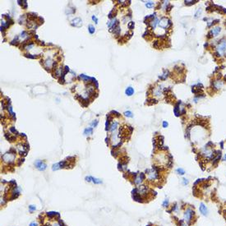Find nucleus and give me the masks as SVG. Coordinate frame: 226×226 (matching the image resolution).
Returning <instances> with one entry per match:
<instances>
[{
	"label": "nucleus",
	"instance_id": "f257e3e1",
	"mask_svg": "<svg viewBox=\"0 0 226 226\" xmlns=\"http://www.w3.org/2000/svg\"><path fill=\"white\" fill-rule=\"evenodd\" d=\"M194 211L191 208H187L186 210V211L184 212V215H183V220L187 225H190L191 221L192 220L193 216H194Z\"/></svg>",
	"mask_w": 226,
	"mask_h": 226
},
{
	"label": "nucleus",
	"instance_id": "f03ea898",
	"mask_svg": "<svg viewBox=\"0 0 226 226\" xmlns=\"http://www.w3.org/2000/svg\"><path fill=\"white\" fill-rule=\"evenodd\" d=\"M226 50V40H222L221 42L216 47V51H217L218 56H222L225 54Z\"/></svg>",
	"mask_w": 226,
	"mask_h": 226
},
{
	"label": "nucleus",
	"instance_id": "7ed1b4c3",
	"mask_svg": "<svg viewBox=\"0 0 226 226\" xmlns=\"http://www.w3.org/2000/svg\"><path fill=\"white\" fill-rule=\"evenodd\" d=\"M3 159L5 162H8L9 164L12 163L13 160H15V155L12 154V153H6L4 156H3Z\"/></svg>",
	"mask_w": 226,
	"mask_h": 226
},
{
	"label": "nucleus",
	"instance_id": "20e7f679",
	"mask_svg": "<svg viewBox=\"0 0 226 226\" xmlns=\"http://www.w3.org/2000/svg\"><path fill=\"white\" fill-rule=\"evenodd\" d=\"M160 24V26L162 27V28H168V27L169 26V25H171V21H169V19H167V18L165 17H163L161 20L159 22Z\"/></svg>",
	"mask_w": 226,
	"mask_h": 226
},
{
	"label": "nucleus",
	"instance_id": "39448f33",
	"mask_svg": "<svg viewBox=\"0 0 226 226\" xmlns=\"http://www.w3.org/2000/svg\"><path fill=\"white\" fill-rule=\"evenodd\" d=\"M35 165L36 169H39L40 171H44L46 169V165L42 160H36L35 163Z\"/></svg>",
	"mask_w": 226,
	"mask_h": 226
},
{
	"label": "nucleus",
	"instance_id": "423d86ee",
	"mask_svg": "<svg viewBox=\"0 0 226 226\" xmlns=\"http://www.w3.org/2000/svg\"><path fill=\"white\" fill-rule=\"evenodd\" d=\"M199 211H200V212L201 213V215H203V216H206L207 214H208V210H207V207L206 206V205L204 203L200 204Z\"/></svg>",
	"mask_w": 226,
	"mask_h": 226
},
{
	"label": "nucleus",
	"instance_id": "0eeeda50",
	"mask_svg": "<svg viewBox=\"0 0 226 226\" xmlns=\"http://www.w3.org/2000/svg\"><path fill=\"white\" fill-rule=\"evenodd\" d=\"M220 30H221V28H220V27H219V26H216V27H214V28L211 30V31L210 32V33L212 34L214 36H216V35H219V33L220 32Z\"/></svg>",
	"mask_w": 226,
	"mask_h": 226
},
{
	"label": "nucleus",
	"instance_id": "6e6552de",
	"mask_svg": "<svg viewBox=\"0 0 226 226\" xmlns=\"http://www.w3.org/2000/svg\"><path fill=\"white\" fill-rule=\"evenodd\" d=\"M81 19H80V18H76V19H74L73 21H72V25H75V26H80V25H81Z\"/></svg>",
	"mask_w": 226,
	"mask_h": 226
},
{
	"label": "nucleus",
	"instance_id": "1a4fd4ad",
	"mask_svg": "<svg viewBox=\"0 0 226 226\" xmlns=\"http://www.w3.org/2000/svg\"><path fill=\"white\" fill-rule=\"evenodd\" d=\"M125 92H126V95H127L131 96V95H133L134 90H133V88H132V87H127V88L126 89Z\"/></svg>",
	"mask_w": 226,
	"mask_h": 226
},
{
	"label": "nucleus",
	"instance_id": "9d476101",
	"mask_svg": "<svg viewBox=\"0 0 226 226\" xmlns=\"http://www.w3.org/2000/svg\"><path fill=\"white\" fill-rule=\"evenodd\" d=\"M159 23V20H158V18H155V20H153L151 22V26H152V28L154 29V28H156V26L157 25V24Z\"/></svg>",
	"mask_w": 226,
	"mask_h": 226
},
{
	"label": "nucleus",
	"instance_id": "9b49d317",
	"mask_svg": "<svg viewBox=\"0 0 226 226\" xmlns=\"http://www.w3.org/2000/svg\"><path fill=\"white\" fill-rule=\"evenodd\" d=\"M92 132H93V128H92V127H88V128H85V131H84V134H85V135L92 134Z\"/></svg>",
	"mask_w": 226,
	"mask_h": 226
},
{
	"label": "nucleus",
	"instance_id": "f8f14e48",
	"mask_svg": "<svg viewBox=\"0 0 226 226\" xmlns=\"http://www.w3.org/2000/svg\"><path fill=\"white\" fill-rule=\"evenodd\" d=\"M91 181L94 183H95V184H100V183H102V181L100 179H98V178H93V177H91Z\"/></svg>",
	"mask_w": 226,
	"mask_h": 226
},
{
	"label": "nucleus",
	"instance_id": "ddd939ff",
	"mask_svg": "<svg viewBox=\"0 0 226 226\" xmlns=\"http://www.w3.org/2000/svg\"><path fill=\"white\" fill-rule=\"evenodd\" d=\"M176 172L178 173V174H180V175H183V174H185V171L183 169H182V168H178V169H176Z\"/></svg>",
	"mask_w": 226,
	"mask_h": 226
},
{
	"label": "nucleus",
	"instance_id": "4468645a",
	"mask_svg": "<svg viewBox=\"0 0 226 226\" xmlns=\"http://www.w3.org/2000/svg\"><path fill=\"white\" fill-rule=\"evenodd\" d=\"M117 126H118V123H113L112 126H111V128H110V131H111V132H114V131H115L116 129H117Z\"/></svg>",
	"mask_w": 226,
	"mask_h": 226
},
{
	"label": "nucleus",
	"instance_id": "2eb2a0df",
	"mask_svg": "<svg viewBox=\"0 0 226 226\" xmlns=\"http://www.w3.org/2000/svg\"><path fill=\"white\" fill-rule=\"evenodd\" d=\"M214 85L216 89H220V87L222 86V82H220V81H216V83H215Z\"/></svg>",
	"mask_w": 226,
	"mask_h": 226
},
{
	"label": "nucleus",
	"instance_id": "dca6fc26",
	"mask_svg": "<svg viewBox=\"0 0 226 226\" xmlns=\"http://www.w3.org/2000/svg\"><path fill=\"white\" fill-rule=\"evenodd\" d=\"M88 30H89V32H90V34H94V33H95V27L93 26V25H89V29H88Z\"/></svg>",
	"mask_w": 226,
	"mask_h": 226
},
{
	"label": "nucleus",
	"instance_id": "f3484780",
	"mask_svg": "<svg viewBox=\"0 0 226 226\" xmlns=\"http://www.w3.org/2000/svg\"><path fill=\"white\" fill-rule=\"evenodd\" d=\"M168 73H169V72H168V71H165V73L163 74V76H160V79H162V80L166 79V77L168 76Z\"/></svg>",
	"mask_w": 226,
	"mask_h": 226
},
{
	"label": "nucleus",
	"instance_id": "a211bd4d",
	"mask_svg": "<svg viewBox=\"0 0 226 226\" xmlns=\"http://www.w3.org/2000/svg\"><path fill=\"white\" fill-rule=\"evenodd\" d=\"M124 114H125V116H127V117H129V118H132V112H130V111H126V112H124Z\"/></svg>",
	"mask_w": 226,
	"mask_h": 226
},
{
	"label": "nucleus",
	"instance_id": "6ab92c4d",
	"mask_svg": "<svg viewBox=\"0 0 226 226\" xmlns=\"http://www.w3.org/2000/svg\"><path fill=\"white\" fill-rule=\"evenodd\" d=\"M146 6L147 8H152V7L154 6V3H153V2H147V3H146Z\"/></svg>",
	"mask_w": 226,
	"mask_h": 226
},
{
	"label": "nucleus",
	"instance_id": "aec40b11",
	"mask_svg": "<svg viewBox=\"0 0 226 226\" xmlns=\"http://www.w3.org/2000/svg\"><path fill=\"white\" fill-rule=\"evenodd\" d=\"M29 210H30V211H35L36 210V207L35 206H29Z\"/></svg>",
	"mask_w": 226,
	"mask_h": 226
},
{
	"label": "nucleus",
	"instance_id": "412c9836",
	"mask_svg": "<svg viewBox=\"0 0 226 226\" xmlns=\"http://www.w3.org/2000/svg\"><path fill=\"white\" fill-rule=\"evenodd\" d=\"M168 204H169V201H168L167 199L165 200V201H164V202H163V206H164V207H166L167 206H168Z\"/></svg>",
	"mask_w": 226,
	"mask_h": 226
},
{
	"label": "nucleus",
	"instance_id": "4be33fe9",
	"mask_svg": "<svg viewBox=\"0 0 226 226\" xmlns=\"http://www.w3.org/2000/svg\"><path fill=\"white\" fill-rule=\"evenodd\" d=\"M183 185L188 184V180H187V178H183Z\"/></svg>",
	"mask_w": 226,
	"mask_h": 226
},
{
	"label": "nucleus",
	"instance_id": "5701e85b",
	"mask_svg": "<svg viewBox=\"0 0 226 226\" xmlns=\"http://www.w3.org/2000/svg\"><path fill=\"white\" fill-rule=\"evenodd\" d=\"M128 27L130 29H132L134 27V22H132V21H131V22H129L128 24Z\"/></svg>",
	"mask_w": 226,
	"mask_h": 226
},
{
	"label": "nucleus",
	"instance_id": "b1692460",
	"mask_svg": "<svg viewBox=\"0 0 226 226\" xmlns=\"http://www.w3.org/2000/svg\"><path fill=\"white\" fill-rule=\"evenodd\" d=\"M56 214H57L56 212H49V213H48V216H50V217H53V216H55Z\"/></svg>",
	"mask_w": 226,
	"mask_h": 226
},
{
	"label": "nucleus",
	"instance_id": "393cba45",
	"mask_svg": "<svg viewBox=\"0 0 226 226\" xmlns=\"http://www.w3.org/2000/svg\"><path fill=\"white\" fill-rule=\"evenodd\" d=\"M98 124V120H94V122H92L91 126L93 127H96V125Z\"/></svg>",
	"mask_w": 226,
	"mask_h": 226
},
{
	"label": "nucleus",
	"instance_id": "a878e982",
	"mask_svg": "<svg viewBox=\"0 0 226 226\" xmlns=\"http://www.w3.org/2000/svg\"><path fill=\"white\" fill-rule=\"evenodd\" d=\"M85 180H86L87 182H90V181H91V177H90V176L85 177Z\"/></svg>",
	"mask_w": 226,
	"mask_h": 226
},
{
	"label": "nucleus",
	"instance_id": "bb28decb",
	"mask_svg": "<svg viewBox=\"0 0 226 226\" xmlns=\"http://www.w3.org/2000/svg\"><path fill=\"white\" fill-rule=\"evenodd\" d=\"M186 4H192L194 3V1H185Z\"/></svg>",
	"mask_w": 226,
	"mask_h": 226
},
{
	"label": "nucleus",
	"instance_id": "cd10ccee",
	"mask_svg": "<svg viewBox=\"0 0 226 226\" xmlns=\"http://www.w3.org/2000/svg\"><path fill=\"white\" fill-rule=\"evenodd\" d=\"M92 20H93V21H95V23H98V20H97V18H96L95 17V16H93V17H92Z\"/></svg>",
	"mask_w": 226,
	"mask_h": 226
},
{
	"label": "nucleus",
	"instance_id": "c85d7f7f",
	"mask_svg": "<svg viewBox=\"0 0 226 226\" xmlns=\"http://www.w3.org/2000/svg\"><path fill=\"white\" fill-rule=\"evenodd\" d=\"M163 127H168V123H166V122H163Z\"/></svg>",
	"mask_w": 226,
	"mask_h": 226
},
{
	"label": "nucleus",
	"instance_id": "c756f323",
	"mask_svg": "<svg viewBox=\"0 0 226 226\" xmlns=\"http://www.w3.org/2000/svg\"><path fill=\"white\" fill-rule=\"evenodd\" d=\"M10 130H11V132H17V131H16V129L14 128V127H11Z\"/></svg>",
	"mask_w": 226,
	"mask_h": 226
},
{
	"label": "nucleus",
	"instance_id": "7c9ffc66",
	"mask_svg": "<svg viewBox=\"0 0 226 226\" xmlns=\"http://www.w3.org/2000/svg\"><path fill=\"white\" fill-rule=\"evenodd\" d=\"M53 226H61V224L60 223H54Z\"/></svg>",
	"mask_w": 226,
	"mask_h": 226
},
{
	"label": "nucleus",
	"instance_id": "2f4dec72",
	"mask_svg": "<svg viewBox=\"0 0 226 226\" xmlns=\"http://www.w3.org/2000/svg\"><path fill=\"white\" fill-rule=\"evenodd\" d=\"M30 226H37V224H36V223H31L30 225Z\"/></svg>",
	"mask_w": 226,
	"mask_h": 226
},
{
	"label": "nucleus",
	"instance_id": "473e14b6",
	"mask_svg": "<svg viewBox=\"0 0 226 226\" xmlns=\"http://www.w3.org/2000/svg\"><path fill=\"white\" fill-rule=\"evenodd\" d=\"M223 160H226V155L225 156H224V158H223Z\"/></svg>",
	"mask_w": 226,
	"mask_h": 226
}]
</instances>
